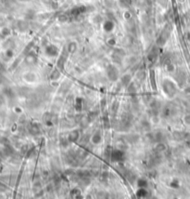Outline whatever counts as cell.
Here are the masks:
<instances>
[{"label": "cell", "instance_id": "obj_1", "mask_svg": "<svg viewBox=\"0 0 190 199\" xmlns=\"http://www.w3.org/2000/svg\"><path fill=\"white\" fill-rule=\"evenodd\" d=\"M163 90H164V92L168 94L169 96H173L175 93V86H174L173 83L169 81V80H164Z\"/></svg>", "mask_w": 190, "mask_h": 199}, {"label": "cell", "instance_id": "obj_2", "mask_svg": "<svg viewBox=\"0 0 190 199\" xmlns=\"http://www.w3.org/2000/svg\"><path fill=\"white\" fill-rule=\"evenodd\" d=\"M118 73H118L117 69L114 68L113 66H110V67L109 68L108 74H109V77L110 80H112V81L117 80V78H118Z\"/></svg>", "mask_w": 190, "mask_h": 199}, {"label": "cell", "instance_id": "obj_3", "mask_svg": "<svg viewBox=\"0 0 190 199\" xmlns=\"http://www.w3.org/2000/svg\"><path fill=\"white\" fill-rule=\"evenodd\" d=\"M122 157H123V153L120 150H115V151H113L111 153V158L114 161L122 160Z\"/></svg>", "mask_w": 190, "mask_h": 199}, {"label": "cell", "instance_id": "obj_4", "mask_svg": "<svg viewBox=\"0 0 190 199\" xmlns=\"http://www.w3.org/2000/svg\"><path fill=\"white\" fill-rule=\"evenodd\" d=\"M29 131L33 135H36V134H38L40 132L39 128H38V126L36 125V124H31V126L29 128Z\"/></svg>", "mask_w": 190, "mask_h": 199}, {"label": "cell", "instance_id": "obj_5", "mask_svg": "<svg viewBox=\"0 0 190 199\" xmlns=\"http://www.w3.org/2000/svg\"><path fill=\"white\" fill-rule=\"evenodd\" d=\"M78 139H79V132L76 131V130H74L73 132H71V133L70 134V136H69V141L71 142H76Z\"/></svg>", "mask_w": 190, "mask_h": 199}, {"label": "cell", "instance_id": "obj_6", "mask_svg": "<svg viewBox=\"0 0 190 199\" xmlns=\"http://www.w3.org/2000/svg\"><path fill=\"white\" fill-rule=\"evenodd\" d=\"M46 53H47L48 55L55 56V55H57V53H58V49H57V47H54V46H49V47L46 48Z\"/></svg>", "mask_w": 190, "mask_h": 199}, {"label": "cell", "instance_id": "obj_7", "mask_svg": "<svg viewBox=\"0 0 190 199\" xmlns=\"http://www.w3.org/2000/svg\"><path fill=\"white\" fill-rule=\"evenodd\" d=\"M24 78L26 79L28 82H33L35 80V76L33 73H27L26 76H24Z\"/></svg>", "mask_w": 190, "mask_h": 199}, {"label": "cell", "instance_id": "obj_8", "mask_svg": "<svg viewBox=\"0 0 190 199\" xmlns=\"http://www.w3.org/2000/svg\"><path fill=\"white\" fill-rule=\"evenodd\" d=\"M92 141H93V142H94V143H99V142H100V141H101V136H100V134H99V133L95 134V135L93 136V139H92Z\"/></svg>", "mask_w": 190, "mask_h": 199}, {"label": "cell", "instance_id": "obj_9", "mask_svg": "<svg viewBox=\"0 0 190 199\" xmlns=\"http://www.w3.org/2000/svg\"><path fill=\"white\" fill-rule=\"evenodd\" d=\"M9 34H10V30H9L8 28L5 27V28L2 29V31H1V35H2L3 37H7V36L9 35Z\"/></svg>", "mask_w": 190, "mask_h": 199}, {"label": "cell", "instance_id": "obj_10", "mask_svg": "<svg viewBox=\"0 0 190 199\" xmlns=\"http://www.w3.org/2000/svg\"><path fill=\"white\" fill-rule=\"evenodd\" d=\"M165 150V145L163 143H158L157 147H156V151L158 152H161V151H164Z\"/></svg>", "mask_w": 190, "mask_h": 199}, {"label": "cell", "instance_id": "obj_11", "mask_svg": "<svg viewBox=\"0 0 190 199\" xmlns=\"http://www.w3.org/2000/svg\"><path fill=\"white\" fill-rule=\"evenodd\" d=\"M138 185L140 186V188H145L146 186L147 185V181L145 180H139L138 181Z\"/></svg>", "mask_w": 190, "mask_h": 199}, {"label": "cell", "instance_id": "obj_12", "mask_svg": "<svg viewBox=\"0 0 190 199\" xmlns=\"http://www.w3.org/2000/svg\"><path fill=\"white\" fill-rule=\"evenodd\" d=\"M147 194V193L145 190V188H140V190L137 192V195H139V196H145Z\"/></svg>", "mask_w": 190, "mask_h": 199}, {"label": "cell", "instance_id": "obj_13", "mask_svg": "<svg viewBox=\"0 0 190 199\" xmlns=\"http://www.w3.org/2000/svg\"><path fill=\"white\" fill-rule=\"evenodd\" d=\"M131 80V77L130 76H124L123 78H122V83L124 85H128V83L130 82Z\"/></svg>", "mask_w": 190, "mask_h": 199}, {"label": "cell", "instance_id": "obj_14", "mask_svg": "<svg viewBox=\"0 0 190 199\" xmlns=\"http://www.w3.org/2000/svg\"><path fill=\"white\" fill-rule=\"evenodd\" d=\"M104 28H105V30H107V31L111 30V29H112V22L107 21V22L105 23V25H104Z\"/></svg>", "mask_w": 190, "mask_h": 199}, {"label": "cell", "instance_id": "obj_15", "mask_svg": "<svg viewBox=\"0 0 190 199\" xmlns=\"http://www.w3.org/2000/svg\"><path fill=\"white\" fill-rule=\"evenodd\" d=\"M75 48H76V45H75V43H71V44L69 45L68 49H69V51H70V52H73V51H75Z\"/></svg>", "mask_w": 190, "mask_h": 199}, {"label": "cell", "instance_id": "obj_16", "mask_svg": "<svg viewBox=\"0 0 190 199\" xmlns=\"http://www.w3.org/2000/svg\"><path fill=\"white\" fill-rule=\"evenodd\" d=\"M59 77V72L58 70H55V71L53 72V73H52L51 78H52V79H57Z\"/></svg>", "mask_w": 190, "mask_h": 199}, {"label": "cell", "instance_id": "obj_17", "mask_svg": "<svg viewBox=\"0 0 190 199\" xmlns=\"http://www.w3.org/2000/svg\"><path fill=\"white\" fill-rule=\"evenodd\" d=\"M6 56L8 58H11L12 56H13V51H12L11 49H8V51H6Z\"/></svg>", "mask_w": 190, "mask_h": 199}, {"label": "cell", "instance_id": "obj_18", "mask_svg": "<svg viewBox=\"0 0 190 199\" xmlns=\"http://www.w3.org/2000/svg\"><path fill=\"white\" fill-rule=\"evenodd\" d=\"M185 122L188 123V124H190V116H188L185 117Z\"/></svg>", "mask_w": 190, "mask_h": 199}]
</instances>
